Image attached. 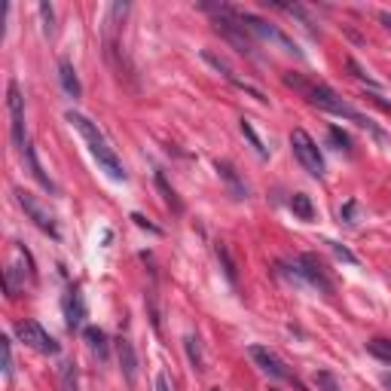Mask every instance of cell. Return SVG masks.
I'll list each match as a JSON object with an SVG mask.
<instances>
[{
	"label": "cell",
	"mask_w": 391,
	"mask_h": 391,
	"mask_svg": "<svg viewBox=\"0 0 391 391\" xmlns=\"http://www.w3.org/2000/svg\"><path fill=\"white\" fill-rule=\"evenodd\" d=\"M278 269L285 272V276H290L293 281H302V285H312L318 288L321 293H334V281L327 278L324 266L312 257V254H302V257L290 260V263H278Z\"/></svg>",
	"instance_id": "cell-3"
},
{
	"label": "cell",
	"mask_w": 391,
	"mask_h": 391,
	"mask_svg": "<svg viewBox=\"0 0 391 391\" xmlns=\"http://www.w3.org/2000/svg\"><path fill=\"white\" fill-rule=\"evenodd\" d=\"M58 83H62V89H64V95H71V98H80V95H83L80 76H76V71H74V64H71V62H67V58H62V62H58Z\"/></svg>",
	"instance_id": "cell-15"
},
{
	"label": "cell",
	"mask_w": 391,
	"mask_h": 391,
	"mask_svg": "<svg viewBox=\"0 0 391 391\" xmlns=\"http://www.w3.org/2000/svg\"><path fill=\"white\" fill-rule=\"evenodd\" d=\"M132 220H135V223H138V227H141V230H150V232H156V236H159V232H162L159 227H153V223H150V220H147V217H144V214H138V211H135V214H132Z\"/></svg>",
	"instance_id": "cell-33"
},
{
	"label": "cell",
	"mask_w": 391,
	"mask_h": 391,
	"mask_svg": "<svg viewBox=\"0 0 391 391\" xmlns=\"http://www.w3.org/2000/svg\"><path fill=\"white\" fill-rule=\"evenodd\" d=\"M239 129H242V135H244V138L251 141V147H254V150H257V156H260V159H266V156H269V150H266V147H263L260 135L254 132V125H251L248 120H242V123H239Z\"/></svg>",
	"instance_id": "cell-25"
},
{
	"label": "cell",
	"mask_w": 391,
	"mask_h": 391,
	"mask_svg": "<svg viewBox=\"0 0 391 391\" xmlns=\"http://www.w3.org/2000/svg\"><path fill=\"white\" fill-rule=\"evenodd\" d=\"M6 110H9V135H13V144L18 150H25V98L22 89H18L16 80L6 83Z\"/></svg>",
	"instance_id": "cell-8"
},
{
	"label": "cell",
	"mask_w": 391,
	"mask_h": 391,
	"mask_svg": "<svg viewBox=\"0 0 391 391\" xmlns=\"http://www.w3.org/2000/svg\"><path fill=\"white\" fill-rule=\"evenodd\" d=\"M290 150L297 156V162L302 165V171H309L312 178H324V159H321V150L315 138L306 129H293L290 132Z\"/></svg>",
	"instance_id": "cell-4"
},
{
	"label": "cell",
	"mask_w": 391,
	"mask_h": 391,
	"mask_svg": "<svg viewBox=\"0 0 391 391\" xmlns=\"http://www.w3.org/2000/svg\"><path fill=\"white\" fill-rule=\"evenodd\" d=\"M370 98H373V104H379L385 113H391V104H388V101H382V98H379V95H370Z\"/></svg>",
	"instance_id": "cell-36"
},
{
	"label": "cell",
	"mask_w": 391,
	"mask_h": 391,
	"mask_svg": "<svg viewBox=\"0 0 391 391\" xmlns=\"http://www.w3.org/2000/svg\"><path fill=\"white\" fill-rule=\"evenodd\" d=\"M330 141H334L336 144V150H342V153H351V138H348V135L346 132H342V129H336V125H330Z\"/></svg>",
	"instance_id": "cell-27"
},
{
	"label": "cell",
	"mask_w": 391,
	"mask_h": 391,
	"mask_svg": "<svg viewBox=\"0 0 391 391\" xmlns=\"http://www.w3.org/2000/svg\"><path fill=\"white\" fill-rule=\"evenodd\" d=\"M116 355H120V370H123L125 382L135 385V382H138V351H135L132 339L123 336L120 342H116Z\"/></svg>",
	"instance_id": "cell-14"
},
{
	"label": "cell",
	"mask_w": 391,
	"mask_h": 391,
	"mask_svg": "<svg viewBox=\"0 0 391 391\" xmlns=\"http://www.w3.org/2000/svg\"><path fill=\"white\" fill-rule=\"evenodd\" d=\"M285 86L297 89L309 104H315L318 110H327V113H334V116H342V120L358 123L361 129H367L376 141H385V132L379 129V125L370 120V116L361 113L358 107H351L348 101H342V98H339L334 89H330V86H324V83H309V80H302L300 74H285Z\"/></svg>",
	"instance_id": "cell-1"
},
{
	"label": "cell",
	"mask_w": 391,
	"mask_h": 391,
	"mask_svg": "<svg viewBox=\"0 0 391 391\" xmlns=\"http://www.w3.org/2000/svg\"><path fill=\"white\" fill-rule=\"evenodd\" d=\"M379 22H382V28L391 34V13H379Z\"/></svg>",
	"instance_id": "cell-35"
},
{
	"label": "cell",
	"mask_w": 391,
	"mask_h": 391,
	"mask_svg": "<svg viewBox=\"0 0 391 391\" xmlns=\"http://www.w3.org/2000/svg\"><path fill=\"white\" fill-rule=\"evenodd\" d=\"M58 382H62V391H80V379H76V367L67 361L58 370Z\"/></svg>",
	"instance_id": "cell-23"
},
{
	"label": "cell",
	"mask_w": 391,
	"mask_h": 391,
	"mask_svg": "<svg viewBox=\"0 0 391 391\" xmlns=\"http://www.w3.org/2000/svg\"><path fill=\"white\" fill-rule=\"evenodd\" d=\"M339 220L348 223V227H355V223H358V202H355V199H348V202L339 208Z\"/></svg>",
	"instance_id": "cell-29"
},
{
	"label": "cell",
	"mask_w": 391,
	"mask_h": 391,
	"mask_svg": "<svg viewBox=\"0 0 391 391\" xmlns=\"http://www.w3.org/2000/svg\"><path fill=\"white\" fill-rule=\"evenodd\" d=\"M248 355L254 358V364H257L269 379H285V382H293V373L288 370V364L272 348H266V346H251Z\"/></svg>",
	"instance_id": "cell-11"
},
{
	"label": "cell",
	"mask_w": 391,
	"mask_h": 391,
	"mask_svg": "<svg viewBox=\"0 0 391 391\" xmlns=\"http://www.w3.org/2000/svg\"><path fill=\"white\" fill-rule=\"evenodd\" d=\"M346 67H348V71H351V76H355V80H361V83H367L370 86V89H379V80H373V76H370L367 71H364V67H361L358 64V58H346Z\"/></svg>",
	"instance_id": "cell-26"
},
{
	"label": "cell",
	"mask_w": 391,
	"mask_h": 391,
	"mask_svg": "<svg viewBox=\"0 0 391 391\" xmlns=\"http://www.w3.org/2000/svg\"><path fill=\"white\" fill-rule=\"evenodd\" d=\"M153 181H156V187H159L165 205H169V208H171L174 214H183V202H181V196H178V190H174L169 181H165V174H162V171H156V174H153Z\"/></svg>",
	"instance_id": "cell-20"
},
{
	"label": "cell",
	"mask_w": 391,
	"mask_h": 391,
	"mask_svg": "<svg viewBox=\"0 0 391 391\" xmlns=\"http://www.w3.org/2000/svg\"><path fill=\"white\" fill-rule=\"evenodd\" d=\"M214 169H217V174H220L223 181H227V187H230V193L236 196V199H248V183L239 178L236 169H232L230 162H220V159H217V165H214Z\"/></svg>",
	"instance_id": "cell-17"
},
{
	"label": "cell",
	"mask_w": 391,
	"mask_h": 391,
	"mask_svg": "<svg viewBox=\"0 0 391 391\" xmlns=\"http://www.w3.org/2000/svg\"><path fill=\"white\" fill-rule=\"evenodd\" d=\"M62 309H64V324L67 330H80L83 327V318H86V300H83V290L80 285H74V288H67L64 293V300H62Z\"/></svg>",
	"instance_id": "cell-12"
},
{
	"label": "cell",
	"mask_w": 391,
	"mask_h": 391,
	"mask_svg": "<svg viewBox=\"0 0 391 391\" xmlns=\"http://www.w3.org/2000/svg\"><path fill=\"white\" fill-rule=\"evenodd\" d=\"M40 18H43V34L46 37H52L55 34V28H52V6H49V4H40Z\"/></svg>",
	"instance_id": "cell-31"
},
{
	"label": "cell",
	"mask_w": 391,
	"mask_h": 391,
	"mask_svg": "<svg viewBox=\"0 0 391 391\" xmlns=\"http://www.w3.org/2000/svg\"><path fill=\"white\" fill-rule=\"evenodd\" d=\"M239 9L236 6H230V13H220V16H214V31H217L223 40H230L232 46L239 49V52L244 55H254V40H251V31L239 22Z\"/></svg>",
	"instance_id": "cell-5"
},
{
	"label": "cell",
	"mask_w": 391,
	"mask_h": 391,
	"mask_svg": "<svg viewBox=\"0 0 391 391\" xmlns=\"http://www.w3.org/2000/svg\"><path fill=\"white\" fill-rule=\"evenodd\" d=\"M290 211L297 214L300 220H306V223L315 220V205H312V199H309L306 193H293L290 196Z\"/></svg>",
	"instance_id": "cell-21"
},
{
	"label": "cell",
	"mask_w": 391,
	"mask_h": 391,
	"mask_svg": "<svg viewBox=\"0 0 391 391\" xmlns=\"http://www.w3.org/2000/svg\"><path fill=\"white\" fill-rule=\"evenodd\" d=\"M211 391H220V388H211Z\"/></svg>",
	"instance_id": "cell-38"
},
{
	"label": "cell",
	"mask_w": 391,
	"mask_h": 391,
	"mask_svg": "<svg viewBox=\"0 0 391 391\" xmlns=\"http://www.w3.org/2000/svg\"><path fill=\"white\" fill-rule=\"evenodd\" d=\"M324 244H330V251H334L339 260H346V263H358V257L346 248V244H339V242H324Z\"/></svg>",
	"instance_id": "cell-32"
},
{
	"label": "cell",
	"mask_w": 391,
	"mask_h": 391,
	"mask_svg": "<svg viewBox=\"0 0 391 391\" xmlns=\"http://www.w3.org/2000/svg\"><path fill=\"white\" fill-rule=\"evenodd\" d=\"M315 385H318L321 391H342L339 382H336V376H334V373H327V370L315 373Z\"/></svg>",
	"instance_id": "cell-28"
},
{
	"label": "cell",
	"mask_w": 391,
	"mask_h": 391,
	"mask_svg": "<svg viewBox=\"0 0 391 391\" xmlns=\"http://www.w3.org/2000/svg\"><path fill=\"white\" fill-rule=\"evenodd\" d=\"M16 336L22 339L28 348L40 351V355H58V351H62V346H58V342L46 334L40 321H31V318H28V321H18V324H16Z\"/></svg>",
	"instance_id": "cell-10"
},
{
	"label": "cell",
	"mask_w": 391,
	"mask_h": 391,
	"mask_svg": "<svg viewBox=\"0 0 391 391\" xmlns=\"http://www.w3.org/2000/svg\"><path fill=\"white\" fill-rule=\"evenodd\" d=\"M382 382H385V388L391 391V373H388V376H382Z\"/></svg>",
	"instance_id": "cell-37"
},
{
	"label": "cell",
	"mask_w": 391,
	"mask_h": 391,
	"mask_svg": "<svg viewBox=\"0 0 391 391\" xmlns=\"http://www.w3.org/2000/svg\"><path fill=\"white\" fill-rule=\"evenodd\" d=\"M64 120L71 123L76 132H80V138L86 141V147H89L92 159L98 162V169H101L107 178H110V181H120V183L129 181V174H125L120 156H116V150L110 147V141L104 138V132L98 129V125L89 120V116H83V113H76V110H67Z\"/></svg>",
	"instance_id": "cell-2"
},
{
	"label": "cell",
	"mask_w": 391,
	"mask_h": 391,
	"mask_svg": "<svg viewBox=\"0 0 391 391\" xmlns=\"http://www.w3.org/2000/svg\"><path fill=\"white\" fill-rule=\"evenodd\" d=\"M25 281H28V285H34L37 269H34V257L22 248V244H18V248H16V263L6 269V293H9V300H16L18 293L25 290Z\"/></svg>",
	"instance_id": "cell-7"
},
{
	"label": "cell",
	"mask_w": 391,
	"mask_h": 391,
	"mask_svg": "<svg viewBox=\"0 0 391 391\" xmlns=\"http://www.w3.org/2000/svg\"><path fill=\"white\" fill-rule=\"evenodd\" d=\"M214 257H217V263H220V269H223V276H227L230 285H239V266H236V260H232L227 242L214 244Z\"/></svg>",
	"instance_id": "cell-19"
},
{
	"label": "cell",
	"mask_w": 391,
	"mask_h": 391,
	"mask_svg": "<svg viewBox=\"0 0 391 391\" xmlns=\"http://www.w3.org/2000/svg\"><path fill=\"white\" fill-rule=\"evenodd\" d=\"M83 339H86V346H89V351L98 358V361H107V351H110V346H107V334L101 327H83Z\"/></svg>",
	"instance_id": "cell-16"
},
{
	"label": "cell",
	"mask_w": 391,
	"mask_h": 391,
	"mask_svg": "<svg viewBox=\"0 0 391 391\" xmlns=\"http://www.w3.org/2000/svg\"><path fill=\"white\" fill-rule=\"evenodd\" d=\"M0 348H4V376H13V339L4 336Z\"/></svg>",
	"instance_id": "cell-30"
},
{
	"label": "cell",
	"mask_w": 391,
	"mask_h": 391,
	"mask_svg": "<svg viewBox=\"0 0 391 391\" xmlns=\"http://www.w3.org/2000/svg\"><path fill=\"white\" fill-rule=\"evenodd\" d=\"M367 351H370L373 358L382 361V364H391V339H382V336L370 339V342H367Z\"/></svg>",
	"instance_id": "cell-24"
},
{
	"label": "cell",
	"mask_w": 391,
	"mask_h": 391,
	"mask_svg": "<svg viewBox=\"0 0 391 391\" xmlns=\"http://www.w3.org/2000/svg\"><path fill=\"white\" fill-rule=\"evenodd\" d=\"M183 346H187V358H190L193 370H196V373H202V370H205V358H202L199 336H196V334H187V336H183Z\"/></svg>",
	"instance_id": "cell-22"
},
{
	"label": "cell",
	"mask_w": 391,
	"mask_h": 391,
	"mask_svg": "<svg viewBox=\"0 0 391 391\" xmlns=\"http://www.w3.org/2000/svg\"><path fill=\"white\" fill-rule=\"evenodd\" d=\"M13 196H16V205H18V208H22V211L28 214V220H34V227H37V230H43L46 236L58 239L55 217L43 208L40 202H37V196H34V193H28V190H13Z\"/></svg>",
	"instance_id": "cell-9"
},
{
	"label": "cell",
	"mask_w": 391,
	"mask_h": 391,
	"mask_svg": "<svg viewBox=\"0 0 391 391\" xmlns=\"http://www.w3.org/2000/svg\"><path fill=\"white\" fill-rule=\"evenodd\" d=\"M239 22L248 28L251 34H257V37H263V40H272V43H278V46H285V52H293V55H302V49L290 40V37L281 31V28H276V25H269L266 18H260V16H254V13H244V9H239Z\"/></svg>",
	"instance_id": "cell-6"
},
{
	"label": "cell",
	"mask_w": 391,
	"mask_h": 391,
	"mask_svg": "<svg viewBox=\"0 0 391 391\" xmlns=\"http://www.w3.org/2000/svg\"><path fill=\"white\" fill-rule=\"evenodd\" d=\"M156 391H171V382H169V376H156Z\"/></svg>",
	"instance_id": "cell-34"
},
{
	"label": "cell",
	"mask_w": 391,
	"mask_h": 391,
	"mask_svg": "<svg viewBox=\"0 0 391 391\" xmlns=\"http://www.w3.org/2000/svg\"><path fill=\"white\" fill-rule=\"evenodd\" d=\"M25 159H28V169H31V174H34V181H37V183H40V187H43V190H49V193H55L58 187H55V181H52V178H49V174H46V169H43V165H40V159H37V150H34V144H28V147H25Z\"/></svg>",
	"instance_id": "cell-18"
},
{
	"label": "cell",
	"mask_w": 391,
	"mask_h": 391,
	"mask_svg": "<svg viewBox=\"0 0 391 391\" xmlns=\"http://www.w3.org/2000/svg\"><path fill=\"white\" fill-rule=\"evenodd\" d=\"M202 58H205V62H208V64H211L217 74H223V80H227V83H232V86H236V89L248 92L251 98H257V101H263V104H266V95H263L260 89H254V86H251L248 80H242V76H236V71H232V67H230L227 62H223V58H217L214 52H208V49H205V52H202Z\"/></svg>",
	"instance_id": "cell-13"
}]
</instances>
